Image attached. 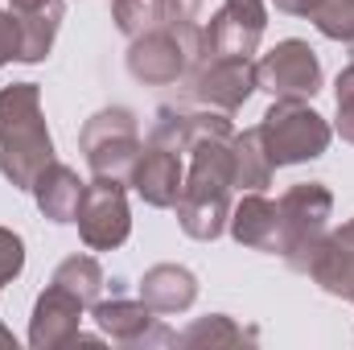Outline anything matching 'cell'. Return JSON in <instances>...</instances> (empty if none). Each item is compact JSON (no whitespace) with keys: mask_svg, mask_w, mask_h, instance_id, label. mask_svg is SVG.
Listing matches in <instances>:
<instances>
[{"mask_svg":"<svg viewBox=\"0 0 354 350\" xmlns=\"http://www.w3.org/2000/svg\"><path fill=\"white\" fill-rule=\"evenodd\" d=\"M198 12H202V0H157V17H161L165 29L198 25Z\"/></svg>","mask_w":354,"mask_h":350,"instance_id":"cell-24","label":"cell"},{"mask_svg":"<svg viewBox=\"0 0 354 350\" xmlns=\"http://www.w3.org/2000/svg\"><path fill=\"white\" fill-rule=\"evenodd\" d=\"M256 87L272 99H313L322 91V62L309 42L284 37L256 62Z\"/></svg>","mask_w":354,"mask_h":350,"instance_id":"cell-8","label":"cell"},{"mask_svg":"<svg viewBox=\"0 0 354 350\" xmlns=\"http://www.w3.org/2000/svg\"><path fill=\"white\" fill-rule=\"evenodd\" d=\"M280 210V256L288 268L309 272V264L317 256V248L330 235V219H334V194L322 181H297L280 194L276 202Z\"/></svg>","mask_w":354,"mask_h":350,"instance_id":"cell-3","label":"cell"},{"mask_svg":"<svg viewBox=\"0 0 354 350\" xmlns=\"http://www.w3.org/2000/svg\"><path fill=\"white\" fill-rule=\"evenodd\" d=\"M334 128L346 145H354V103H338V124Z\"/></svg>","mask_w":354,"mask_h":350,"instance_id":"cell-29","label":"cell"},{"mask_svg":"<svg viewBox=\"0 0 354 350\" xmlns=\"http://www.w3.org/2000/svg\"><path fill=\"white\" fill-rule=\"evenodd\" d=\"M231 165H235V190H264L268 181H272V169H276L268 161V149L256 128L235 132V140H231Z\"/></svg>","mask_w":354,"mask_h":350,"instance_id":"cell-17","label":"cell"},{"mask_svg":"<svg viewBox=\"0 0 354 350\" xmlns=\"http://www.w3.org/2000/svg\"><path fill=\"white\" fill-rule=\"evenodd\" d=\"M181 181H185V169H181V153L174 149H161V145H145L132 174H128V185L157 210H169L181 194Z\"/></svg>","mask_w":354,"mask_h":350,"instance_id":"cell-13","label":"cell"},{"mask_svg":"<svg viewBox=\"0 0 354 350\" xmlns=\"http://www.w3.org/2000/svg\"><path fill=\"white\" fill-rule=\"evenodd\" d=\"M235 140V136H231ZM231 140H202L189 149V174L181 181L174 210L189 239H218L231 219V190H235V165H231Z\"/></svg>","mask_w":354,"mask_h":350,"instance_id":"cell-1","label":"cell"},{"mask_svg":"<svg viewBox=\"0 0 354 350\" xmlns=\"http://www.w3.org/2000/svg\"><path fill=\"white\" fill-rule=\"evenodd\" d=\"M334 99H338V103H354V62L342 66V75H338V83H334Z\"/></svg>","mask_w":354,"mask_h":350,"instance_id":"cell-27","label":"cell"},{"mask_svg":"<svg viewBox=\"0 0 354 350\" xmlns=\"http://www.w3.org/2000/svg\"><path fill=\"white\" fill-rule=\"evenodd\" d=\"M75 223H79V235L91 252H115L132 235V210H128L124 181H115V177L87 181Z\"/></svg>","mask_w":354,"mask_h":350,"instance_id":"cell-7","label":"cell"},{"mask_svg":"<svg viewBox=\"0 0 354 350\" xmlns=\"http://www.w3.org/2000/svg\"><path fill=\"white\" fill-rule=\"evenodd\" d=\"M256 62L252 58H202L194 71L189 95L214 111H239L256 95Z\"/></svg>","mask_w":354,"mask_h":350,"instance_id":"cell-10","label":"cell"},{"mask_svg":"<svg viewBox=\"0 0 354 350\" xmlns=\"http://www.w3.org/2000/svg\"><path fill=\"white\" fill-rule=\"evenodd\" d=\"M243 342H256V330H239V326H235V317H227V313L198 317L189 330H181V334H177V347H194V350L243 347Z\"/></svg>","mask_w":354,"mask_h":350,"instance_id":"cell-18","label":"cell"},{"mask_svg":"<svg viewBox=\"0 0 354 350\" xmlns=\"http://www.w3.org/2000/svg\"><path fill=\"white\" fill-rule=\"evenodd\" d=\"M0 347H12V330H4V326H0Z\"/></svg>","mask_w":354,"mask_h":350,"instance_id":"cell-31","label":"cell"},{"mask_svg":"<svg viewBox=\"0 0 354 350\" xmlns=\"http://www.w3.org/2000/svg\"><path fill=\"white\" fill-rule=\"evenodd\" d=\"M95 326L103 330V338L120 342V347H177V334L165 330L153 309L145 301H128V297H111V301H95L91 305Z\"/></svg>","mask_w":354,"mask_h":350,"instance_id":"cell-11","label":"cell"},{"mask_svg":"<svg viewBox=\"0 0 354 350\" xmlns=\"http://www.w3.org/2000/svg\"><path fill=\"white\" fill-rule=\"evenodd\" d=\"M330 243H338L342 252H351V256H354V219L346 223V227H338V231L330 235Z\"/></svg>","mask_w":354,"mask_h":350,"instance_id":"cell-30","label":"cell"},{"mask_svg":"<svg viewBox=\"0 0 354 350\" xmlns=\"http://www.w3.org/2000/svg\"><path fill=\"white\" fill-rule=\"evenodd\" d=\"M54 161V140L41 111L37 83H12L0 91V174L12 190H33L37 174Z\"/></svg>","mask_w":354,"mask_h":350,"instance_id":"cell-2","label":"cell"},{"mask_svg":"<svg viewBox=\"0 0 354 350\" xmlns=\"http://www.w3.org/2000/svg\"><path fill=\"white\" fill-rule=\"evenodd\" d=\"M322 37L330 42H351L354 37V0H322L309 17Z\"/></svg>","mask_w":354,"mask_h":350,"instance_id":"cell-20","label":"cell"},{"mask_svg":"<svg viewBox=\"0 0 354 350\" xmlns=\"http://www.w3.org/2000/svg\"><path fill=\"white\" fill-rule=\"evenodd\" d=\"M260 140L268 149V161L280 169V165H305V161H317L330 140H334V128L322 111L309 107V99H272V107L264 111V120L256 124Z\"/></svg>","mask_w":354,"mask_h":350,"instance_id":"cell-4","label":"cell"},{"mask_svg":"<svg viewBox=\"0 0 354 350\" xmlns=\"http://www.w3.org/2000/svg\"><path fill=\"white\" fill-rule=\"evenodd\" d=\"M50 284H62L66 293H75L83 305H95L99 297H103V268H99V260L95 256H66V260L54 268V280Z\"/></svg>","mask_w":354,"mask_h":350,"instance_id":"cell-19","label":"cell"},{"mask_svg":"<svg viewBox=\"0 0 354 350\" xmlns=\"http://www.w3.org/2000/svg\"><path fill=\"white\" fill-rule=\"evenodd\" d=\"M83 190H87V181L75 174L71 165H62V161H50L37 181H33V198H37V210L50 219V223H75V214H79V202H83Z\"/></svg>","mask_w":354,"mask_h":350,"instance_id":"cell-16","label":"cell"},{"mask_svg":"<svg viewBox=\"0 0 354 350\" xmlns=\"http://www.w3.org/2000/svg\"><path fill=\"white\" fill-rule=\"evenodd\" d=\"M83 301L75 293H66L62 284H50L37 301H33V317H29V347L33 350H62L79 342V326H83Z\"/></svg>","mask_w":354,"mask_h":350,"instance_id":"cell-12","label":"cell"},{"mask_svg":"<svg viewBox=\"0 0 354 350\" xmlns=\"http://www.w3.org/2000/svg\"><path fill=\"white\" fill-rule=\"evenodd\" d=\"M140 301L153 313H185L198 301V276L181 264H153L140 276Z\"/></svg>","mask_w":354,"mask_h":350,"instance_id":"cell-15","label":"cell"},{"mask_svg":"<svg viewBox=\"0 0 354 350\" xmlns=\"http://www.w3.org/2000/svg\"><path fill=\"white\" fill-rule=\"evenodd\" d=\"M227 231H231V239H235L239 248L276 252V248H280V210H276V202L264 198L260 190H243V198L231 202Z\"/></svg>","mask_w":354,"mask_h":350,"instance_id":"cell-14","label":"cell"},{"mask_svg":"<svg viewBox=\"0 0 354 350\" xmlns=\"http://www.w3.org/2000/svg\"><path fill=\"white\" fill-rule=\"evenodd\" d=\"M272 4H276V12H288V17H313V8L322 0H272Z\"/></svg>","mask_w":354,"mask_h":350,"instance_id":"cell-28","label":"cell"},{"mask_svg":"<svg viewBox=\"0 0 354 350\" xmlns=\"http://www.w3.org/2000/svg\"><path fill=\"white\" fill-rule=\"evenodd\" d=\"M79 145H83V157H87L91 174L95 177H115V181H128L136 157H140V124L128 107H103L95 111L83 132H79Z\"/></svg>","mask_w":354,"mask_h":350,"instance_id":"cell-6","label":"cell"},{"mask_svg":"<svg viewBox=\"0 0 354 350\" xmlns=\"http://www.w3.org/2000/svg\"><path fill=\"white\" fill-rule=\"evenodd\" d=\"M8 8L17 17H33V12H54V8H66L62 0H8Z\"/></svg>","mask_w":354,"mask_h":350,"instance_id":"cell-26","label":"cell"},{"mask_svg":"<svg viewBox=\"0 0 354 350\" xmlns=\"http://www.w3.org/2000/svg\"><path fill=\"white\" fill-rule=\"evenodd\" d=\"M268 29L264 0H223V8L202 29V58H252Z\"/></svg>","mask_w":354,"mask_h":350,"instance_id":"cell-9","label":"cell"},{"mask_svg":"<svg viewBox=\"0 0 354 350\" xmlns=\"http://www.w3.org/2000/svg\"><path fill=\"white\" fill-rule=\"evenodd\" d=\"M346 46H351V62H354V37H351V42H346Z\"/></svg>","mask_w":354,"mask_h":350,"instance_id":"cell-32","label":"cell"},{"mask_svg":"<svg viewBox=\"0 0 354 350\" xmlns=\"http://www.w3.org/2000/svg\"><path fill=\"white\" fill-rule=\"evenodd\" d=\"M8 62H21V17L0 8V66Z\"/></svg>","mask_w":354,"mask_h":350,"instance_id":"cell-25","label":"cell"},{"mask_svg":"<svg viewBox=\"0 0 354 350\" xmlns=\"http://www.w3.org/2000/svg\"><path fill=\"white\" fill-rule=\"evenodd\" d=\"M149 145H161V149L185 153V111H177V107H161L157 120H153Z\"/></svg>","mask_w":354,"mask_h":350,"instance_id":"cell-22","label":"cell"},{"mask_svg":"<svg viewBox=\"0 0 354 350\" xmlns=\"http://www.w3.org/2000/svg\"><path fill=\"white\" fill-rule=\"evenodd\" d=\"M202 29H165L153 25L149 33L132 37L128 46V75L145 87H174L189 75V66L202 62Z\"/></svg>","mask_w":354,"mask_h":350,"instance_id":"cell-5","label":"cell"},{"mask_svg":"<svg viewBox=\"0 0 354 350\" xmlns=\"http://www.w3.org/2000/svg\"><path fill=\"white\" fill-rule=\"evenodd\" d=\"M111 21L124 37H140L153 25H161L157 17V0H111Z\"/></svg>","mask_w":354,"mask_h":350,"instance_id":"cell-21","label":"cell"},{"mask_svg":"<svg viewBox=\"0 0 354 350\" xmlns=\"http://www.w3.org/2000/svg\"><path fill=\"white\" fill-rule=\"evenodd\" d=\"M25 268V243L17 231L0 227V297H4V284H12Z\"/></svg>","mask_w":354,"mask_h":350,"instance_id":"cell-23","label":"cell"}]
</instances>
